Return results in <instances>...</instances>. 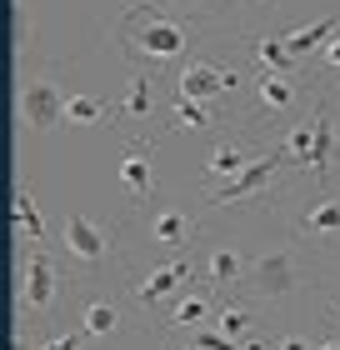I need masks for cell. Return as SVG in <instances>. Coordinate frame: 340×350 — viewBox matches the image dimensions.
<instances>
[{"label": "cell", "mask_w": 340, "mask_h": 350, "mask_svg": "<svg viewBox=\"0 0 340 350\" xmlns=\"http://www.w3.org/2000/svg\"><path fill=\"white\" fill-rule=\"evenodd\" d=\"M311 315L320 330H340V270L335 265H320L315 291H311Z\"/></svg>", "instance_id": "obj_22"}, {"label": "cell", "mask_w": 340, "mask_h": 350, "mask_svg": "<svg viewBox=\"0 0 340 350\" xmlns=\"http://www.w3.org/2000/svg\"><path fill=\"white\" fill-rule=\"evenodd\" d=\"M215 135L225 131V116L215 105H200V100H185V95H170V116H166V135Z\"/></svg>", "instance_id": "obj_19"}, {"label": "cell", "mask_w": 340, "mask_h": 350, "mask_svg": "<svg viewBox=\"0 0 340 350\" xmlns=\"http://www.w3.org/2000/svg\"><path fill=\"white\" fill-rule=\"evenodd\" d=\"M185 285H200L196 280V256H190V250H185V256H166L160 265L145 270V275H131V280H125V300H131L140 315L160 321V310H166Z\"/></svg>", "instance_id": "obj_8"}, {"label": "cell", "mask_w": 340, "mask_h": 350, "mask_svg": "<svg viewBox=\"0 0 340 350\" xmlns=\"http://www.w3.org/2000/svg\"><path fill=\"white\" fill-rule=\"evenodd\" d=\"M275 350H315V336H300V330H280Z\"/></svg>", "instance_id": "obj_29"}, {"label": "cell", "mask_w": 340, "mask_h": 350, "mask_svg": "<svg viewBox=\"0 0 340 350\" xmlns=\"http://www.w3.org/2000/svg\"><path fill=\"white\" fill-rule=\"evenodd\" d=\"M275 146L290 161V180H311V185H335L340 165V90H315L311 110L275 135Z\"/></svg>", "instance_id": "obj_3"}, {"label": "cell", "mask_w": 340, "mask_h": 350, "mask_svg": "<svg viewBox=\"0 0 340 350\" xmlns=\"http://www.w3.org/2000/svg\"><path fill=\"white\" fill-rule=\"evenodd\" d=\"M80 330H86L90 340H116L120 330H125V306H120V295L90 291L86 300H80Z\"/></svg>", "instance_id": "obj_17"}, {"label": "cell", "mask_w": 340, "mask_h": 350, "mask_svg": "<svg viewBox=\"0 0 340 350\" xmlns=\"http://www.w3.org/2000/svg\"><path fill=\"white\" fill-rule=\"evenodd\" d=\"M30 51H36V15H30V0H15V55H21V70H25Z\"/></svg>", "instance_id": "obj_26"}, {"label": "cell", "mask_w": 340, "mask_h": 350, "mask_svg": "<svg viewBox=\"0 0 340 350\" xmlns=\"http://www.w3.org/2000/svg\"><path fill=\"white\" fill-rule=\"evenodd\" d=\"M290 180V161H285V150L280 146H270L261 150L255 161L231 175V180H220V185H210L205 196H200V211H220V205H250V200H275L280 196V185Z\"/></svg>", "instance_id": "obj_6"}, {"label": "cell", "mask_w": 340, "mask_h": 350, "mask_svg": "<svg viewBox=\"0 0 340 350\" xmlns=\"http://www.w3.org/2000/svg\"><path fill=\"white\" fill-rule=\"evenodd\" d=\"M140 226H145V241H151V250H160V260L166 256H185V250H196L200 241V230H205V220L196 211H185V205H175V200H151V205H140Z\"/></svg>", "instance_id": "obj_9"}, {"label": "cell", "mask_w": 340, "mask_h": 350, "mask_svg": "<svg viewBox=\"0 0 340 350\" xmlns=\"http://www.w3.org/2000/svg\"><path fill=\"white\" fill-rule=\"evenodd\" d=\"M60 295V260L45 245H21V270H15V315L21 325L45 321Z\"/></svg>", "instance_id": "obj_7"}, {"label": "cell", "mask_w": 340, "mask_h": 350, "mask_svg": "<svg viewBox=\"0 0 340 350\" xmlns=\"http://www.w3.org/2000/svg\"><path fill=\"white\" fill-rule=\"evenodd\" d=\"M110 120V105L95 100V95H70L66 100V125H75V131H90V125H105Z\"/></svg>", "instance_id": "obj_25"}, {"label": "cell", "mask_w": 340, "mask_h": 350, "mask_svg": "<svg viewBox=\"0 0 340 350\" xmlns=\"http://www.w3.org/2000/svg\"><path fill=\"white\" fill-rule=\"evenodd\" d=\"M66 100L70 90L55 81V70H30L21 75V90H15V116L30 135H51L66 120Z\"/></svg>", "instance_id": "obj_10"}, {"label": "cell", "mask_w": 340, "mask_h": 350, "mask_svg": "<svg viewBox=\"0 0 340 350\" xmlns=\"http://www.w3.org/2000/svg\"><path fill=\"white\" fill-rule=\"evenodd\" d=\"M160 81L151 70H131V81L120 85V95H116V105H110V120L116 125H125V131H131V125H145L160 110Z\"/></svg>", "instance_id": "obj_15"}, {"label": "cell", "mask_w": 340, "mask_h": 350, "mask_svg": "<svg viewBox=\"0 0 340 350\" xmlns=\"http://www.w3.org/2000/svg\"><path fill=\"white\" fill-rule=\"evenodd\" d=\"M10 226H15V245H45V215H40V200L30 185H15Z\"/></svg>", "instance_id": "obj_20"}, {"label": "cell", "mask_w": 340, "mask_h": 350, "mask_svg": "<svg viewBox=\"0 0 340 350\" xmlns=\"http://www.w3.org/2000/svg\"><path fill=\"white\" fill-rule=\"evenodd\" d=\"M335 30H340V15H320V21L315 25H300V30H285V51L290 55H296V60H311L315 51H320V45H326L330 36H335Z\"/></svg>", "instance_id": "obj_23"}, {"label": "cell", "mask_w": 340, "mask_h": 350, "mask_svg": "<svg viewBox=\"0 0 340 350\" xmlns=\"http://www.w3.org/2000/svg\"><path fill=\"white\" fill-rule=\"evenodd\" d=\"M315 275H320V265H305L296 235H285V241H270L261 250H250V270H246V280H240V291L231 300H246L261 321H275V315H285L300 300L311 306Z\"/></svg>", "instance_id": "obj_1"}, {"label": "cell", "mask_w": 340, "mask_h": 350, "mask_svg": "<svg viewBox=\"0 0 340 350\" xmlns=\"http://www.w3.org/2000/svg\"><path fill=\"white\" fill-rule=\"evenodd\" d=\"M210 321H215V295H210L205 285H185V291L160 310L155 330L166 340H175V336H196V330H205Z\"/></svg>", "instance_id": "obj_13"}, {"label": "cell", "mask_w": 340, "mask_h": 350, "mask_svg": "<svg viewBox=\"0 0 340 350\" xmlns=\"http://www.w3.org/2000/svg\"><path fill=\"white\" fill-rule=\"evenodd\" d=\"M185 350H240V340L220 336L215 325H205V330H196V336H185Z\"/></svg>", "instance_id": "obj_27"}, {"label": "cell", "mask_w": 340, "mask_h": 350, "mask_svg": "<svg viewBox=\"0 0 340 350\" xmlns=\"http://www.w3.org/2000/svg\"><path fill=\"white\" fill-rule=\"evenodd\" d=\"M246 60L255 70H275V75H311L305 60H296L285 51L280 36H265V30H246Z\"/></svg>", "instance_id": "obj_18"}, {"label": "cell", "mask_w": 340, "mask_h": 350, "mask_svg": "<svg viewBox=\"0 0 340 350\" xmlns=\"http://www.w3.org/2000/svg\"><path fill=\"white\" fill-rule=\"evenodd\" d=\"M305 70H311V81H315L320 90H335V81H340V30L320 45L311 60H305Z\"/></svg>", "instance_id": "obj_24"}, {"label": "cell", "mask_w": 340, "mask_h": 350, "mask_svg": "<svg viewBox=\"0 0 340 350\" xmlns=\"http://www.w3.org/2000/svg\"><path fill=\"white\" fill-rule=\"evenodd\" d=\"M170 15H185V25L196 30H205V36H225V5L231 0H160Z\"/></svg>", "instance_id": "obj_21"}, {"label": "cell", "mask_w": 340, "mask_h": 350, "mask_svg": "<svg viewBox=\"0 0 340 350\" xmlns=\"http://www.w3.org/2000/svg\"><path fill=\"white\" fill-rule=\"evenodd\" d=\"M305 85H311V75L255 70V75H250V90H246V105H240L235 131H240V135H255V131H265V125L290 131V125L305 116Z\"/></svg>", "instance_id": "obj_5"}, {"label": "cell", "mask_w": 340, "mask_h": 350, "mask_svg": "<svg viewBox=\"0 0 340 350\" xmlns=\"http://www.w3.org/2000/svg\"><path fill=\"white\" fill-rule=\"evenodd\" d=\"M190 256H196V250H190ZM246 270H250V250L235 245V241H210V245H200V256H196V280L215 300H231L240 291V280H246Z\"/></svg>", "instance_id": "obj_12"}, {"label": "cell", "mask_w": 340, "mask_h": 350, "mask_svg": "<svg viewBox=\"0 0 340 350\" xmlns=\"http://www.w3.org/2000/svg\"><path fill=\"white\" fill-rule=\"evenodd\" d=\"M275 205H285L296 241H330V235H340V190L335 185H311L305 200H290L285 185H280Z\"/></svg>", "instance_id": "obj_11"}, {"label": "cell", "mask_w": 340, "mask_h": 350, "mask_svg": "<svg viewBox=\"0 0 340 350\" xmlns=\"http://www.w3.org/2000/svg\"><path fill=\"white\" fill-rule=\"evenodd\" d=\"M60 256H66L70 280H80V285H95L101 275L131 280V245H125V235L95 226L80 211H70L60 220Z\"/></svg>", "instance_id": "obj_4"}, {"label": "cell", "mask_w": 340, "mask_h": 350, "mask_svg": "<svg viewBox=\"0 0 340 350\" xmlns=\"http://www.w3.org/2000/svg\"><path fill=\"white\" fill-rule=\"evenodd\" d=\"M86 330H75V336H66V330H45V336H36V350H86Z\"/></svg>", "instance_id": "obj_28"}, {"label": "cell", "mask_w": 340, "mask_h": 350, "mask_svg": "<svg viewBox=\"0 0 340 350\" xmlns=\"http://www.w3.org/2000/svg\"><path fill=\"white\" fill-rule=\"evenodd\" d=\"M116 45L135 70H151L160 81L181 55H190L196 30H190L181 15H170L160 0H131L125 15H120V25H116Z\"/></svg>", "instance_id": "obj_2"}, {"label": "cell", "mask_w": 340, "mask_h": 350, "mask_svg": "<svg viewBox=\"0 0 340 350\" xmlns=\"http://www.w3.org/2000/svg\"><path fill=\"white\" fill-rule=\"evenodd\" d=\"M155 146H160V135H151L145 146H131V150L120 155V165H116L125 196H131L135 205H151V200L160 196V180H155Z\"/></svg>", "instance_id": "obj_16"}, {"label": "cell", "mask_w": 340, "mask_h": 350, "mask_svg": "<svg viewBox=\"0 0 340 350\" xmlns=\"http://www.w3.org/2000/svg\"><path fill=\"white\" fill-rule=\"evenodd\" d=\"M265 5H275V0H231L235 21H250V15H255V10H265Z\"/></svg>", "instance_id": "obj_30"}, {"label": "cell", "mask_w": 340, "mask_h": 350, "mask_svg": "<svg viewBox=\"0 0 340 350\" xmlns=\"http://www.w3.org/2000/svg\"><path fill=\"white\" fill-rule=\"evenodd\" d=\"M255 155H261V150H255L240 131H235V135H225V131H220V135H210L205 161H200V170H205V190H210V185H220V180H231V175H240V170L255 161Z\"/></svg>", "instance_id": "obj_14"}]
</instances>
